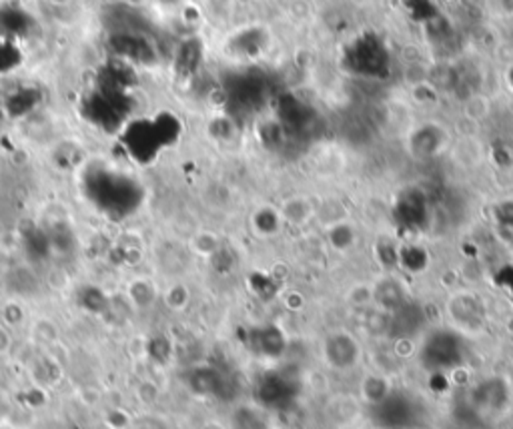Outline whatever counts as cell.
<instances>
[{
	"instance_id": "obj_1",
	"label": "cell",
	"mask_w": 513,
	"mask_h": 429,
	"mask_svg": "<svg viewBox=\"0 0 513 429\" xmlns=\"http://www.w3.org/2000/svg\"><path fill=\"white\" fill-rule=\"evenodd\" d=\"M466 359V349L459 334L455 331H435L421 347L423 365L435 374H445L459 367Z\"/></svg>"
},
{
	"instance_id": "obj_2",
	"label": "cell",
	"mask_w": 513,
	"mask_h": 429,
	"mask_svg": "<svg viewBox=\"0 0 513 429\" xmlns=\"http://www.w3.org/2000/svg\"><path fill=\"white\" fill-rule=\"evenodd\" d=\"M299 395V382L283 372H267L257 379L255 397L257 405L269 412H281L295 404Z\"/></svg>"
},
{
	"instance_id": "obj_3",
	"label": "cell",
	"mask_w": 513,
	"mask_h": 429,
	"mask_svg": "<svg viewBox=\"0 0 513 429\" xmlns=\"http://www.w3.org/2000/svg\"><path fill=\"white\" fill-rule=\"evenodd\" d=\"M373 422L381 429H408L418 419V404L408 394L395 392L381 402L380 405L371 407Z\"/></svg>"
},
{
	"instance_id": "obj_4",
	"label": "cell",
	"mask_w": 513,
	"mask_h": 429,
	"mask_svg": "<svg viewBox=\"0 0 513 429\" xmlns=\"http://www.w3.org/2000/svg\"><path fill=\"white\" fill-rule=\"evenodd\" d=\"M363 349L350 331H331L323 341V359L333 372H351L360 365Z\"/></svg>"
},
{
	"instance_id": "obj_5",
	"label": "cell",
	"mask_w": 513,
	"mask_h": 429,
	"mask_svg": "<svg viewBox=\"0 0 513 429\" xmlns=\"http://www.w3.org/2000/svg\"><path fill=\"white\" fill-rule=\"evenodd\" d=\"M448 309L455 329L463 331V334L479 331L483 327V321H486V309H483L481 301L476 295L469 294L455 295L451 297Z\"/></svg>"
},
{
	"instance_id": "obj_6",
	"label": "cell",
	"mask_w": 513,
	"mask_h": 429,
	"mask_svg": "<svg viewBox=\"0 0 513 429\" xmlns=\"http://www.w3.org/2000/svg\"><path fill=\"white\" fill-rule=\"evenodd\" d=\"M511 389L508 385L506 377H489L486 382H481L476 392H473V404H476L483 412H503L511 402Z\"/></svg>"
},
{
	"instance_id": "obj_7",
	"label": "cell",
	"mask_w": 513,
	"mask_h": 429,
	"mask_svg": "<svg viewBox=\"0 0 513 429\" xmlns=\"http://www.w3.org/2000/svg\"><path fill=\"white\" fill-rule=\"evenodd\" d=\"M191 385L201 395L225 397L231 389V379L227 375L219 374L217 369L202 367L191 375Z\"/></svg>"
},
{
	"instance_id": "obj_8",
	"label": "cell",
	"mask_w": 513,
	"mask_h": 429,
	"mask_svg": "<svg viewBox=\"0 0 513 429\" xmlns=\"http://www.w3.org/2000/svg\"><path fill=\"white\" fill-rule=\"evenodd\" d=\"M231 429H271V422L261 405L241 404L231 414Z\"/></svg>"
},
{
	"instance_id": "obj_9",
	"label": "cell",
	"mask_w": 513,
	"mask_h": 429,
	"mask_svg": "<svg viewBox=\"0 0 513 429\" xmlns=\"http://www.w3.org/2000/svg\"><path fill=\"white\" fill-rule=\"evenodd\" d=\"M391 394H393L391 382L385 375H380V374L365 375L361 385H360V395L370 407L380 405Z\"/></svg>"
},
{
	"instance_id": "obj_10",
	"label": "cell",
	"mask_w": 513,
	"mask_h": 429,
	"mask_svg": "<svg viewBox=\"0 0 513 429\" xmlns=\"http://www.w3.org/2000/svg\"><path fill=\"white\" fill-rule=\"evenodd\" d=\"M373 299L377 305H381L387 311H395V309H400L403 304H408L405 291L395 279H385L381 283H377L373 289Z\"/></svg>"
},
{
	"instance_id": "obj_11",
	"label": "cell",
	"mask_w": 513,
	"mask_h": 429,
	"mask_svg": "<svg viewBox=\"0 0 513 429\" xmlns=\"http://www.w3.org/2000/svg\"><path fill=\"white\" fill-rule=\"evenodd\" d=\"M285 339L277 329H261L255 337V354L263 359H277L283 355Z\"/></svg>"
},
{
	"instance_id": "obj_12",
	"label": "cell",
	"mask_w": 513,
	"mask_h": 429,
	"mask_svg": "<svg viewBox=\"0 0 513 429\" xmlns=\"http://www.w3.org/2000/svg\"><path fill=\"white\" fill-rule=\"evenodd\" d=\"M508 379V385H509V389H511V395H513V372H511V375L509 377H506Z\"/></svg>"
},
{
	"instance_id": "obj_13",
	"label": "cell",
	"mask_w": 513,
	"mask_h": 429,
	"mask_svg": "<svg viewBox=\"0 0 513 429\" xmlns=\"http://www.w3.org/2000/svg\"><path fill=\"white\" fill-rule=\"evenodd\" d=\"M478 429H496V427H489V425H481V427H478Z\"/></svg>"
}]
</instances>
